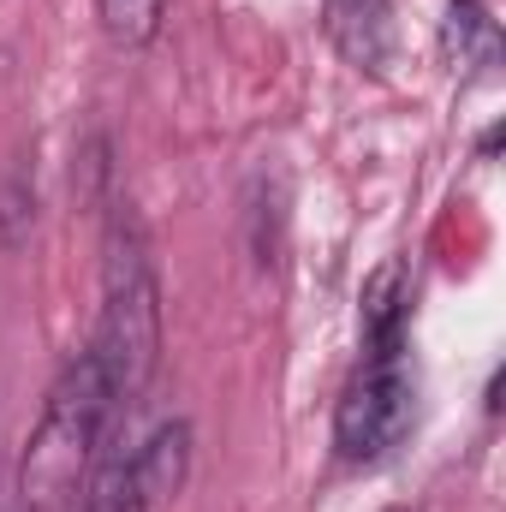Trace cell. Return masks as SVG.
Segmentation results:
<instances>
[{
	"label": "cell",
	"mask_w": 506,
	"mask_h": 512,
	"mask_svg": "<svg viewBox=\"0 0 506 512\" xmlns=\"http://www.w3.org/2000/svg\"><path fill=\"white\" fill-rule=\"evenodd\" d=\"M411 364H405V328L399 334H364V364L346 382V399L334 411V447L346 465L387 459L411 429Z\"/></svg>",
	"instance_id": "3"
},
{
	"label": "cell",
	"mask_w": 506,
	"mask_h": 512,
	"mask_svg": "<svg viewBox=\"0 0 506 512\" xmlns=\"http://www.w3.org/2000/svg\"><path fill=\"white\" fill-rule=\"evenodd\" d=\"M96 12H102V30L114 48H149L161 36L167 0H96Z\"/></svg>",
	"instance_id": "8"
},
{
	"label": "cell",
	"mask_w": 506,
	"mask_h": 512,
	"mask_svg": "<svg viewBox=\"0 0 506 512\" xmlns=\"http://www.w3.org/2000/svg\"><path fill=\"white\" fill-rule=\"evenodd\" d=\"M441 48L453 66H489L501 36H495V18L483 12V0H447V24H441Z\"/></svg>",
	"instance_id": "7"
},
{
	"label": "cell",
	"mask_w": 506,
	"mask_h": 512,
	"mask_svg": "<svg viewBox=\"0 0 506 512\" xmlns=\"http://www.w3.org/2000/svg\"><path fill=\"white\" fill-rule=\"evenodd\" d=\"M381 512H411V507H381Z\"/></svg>",
	"instance_id": "10"
},
{
	"label": "cell",
	"mask_w": 506,
	"mask_h": 512,
	"mask_svg": "<svg viewBox=\"0 0 506 512\" xmlns=\"http://www.w3.org/2000/svg\"><path fill=\"white\" fill-rule=\"evenodd\" d=\"M72 512H143V501H137V441L120 435V417L108 423Z\"/></svg>",
	"instance_id": "4"
},
{
	"label": "cell",
	"mask_w": 506,
	"mask_h": 512,
	"mask_svg": "<svg viewBox=\"0 0 506 512\" xmlns=\"http://www.w3.org/2000/svg\"><path fill=\"white\" fill-rule=\"evenodd\" d=\"M126 417L108 370L96 364V352L84 346L42 399V417L30 429V447L18 459V512H72L78 507V489H84V471L108 435V423Z\"/></svg>",
	"instance_id": "2"
},
{
	"label": "cell",
	"mask_w": 506,
	"mask_h": 512,
	"mask_svg": "<svg viewBox=\"0 0 506 512\" xmlns=\"http://www.w3.org/2000/svg\"><path fill=\"white\" fill-rule=\"evenodd\" d=\"M185 471H191V423L167 417L137 441V501H143V512L173 501L185 489Z\"/></svg>",
	"instance_id": "5"
},
{
	"label": "cell",
	"mask_w": 506,
	"mask_h": 512,
	"mask_svg": "<svg viewBox=\"0 0 506 512\" xmlns=\"http://www.w3.org/2000/svg\"><path fill=\"white\" fill-rule=\"evenodd\" d=\"M96 364L108 370V387L120 411H137L161 370V274L143 221L131 203H114L108 239H102V316L90 334Z\"/></svg>",
	"instance_id": "1"
},
{
	"label": "cell",
	"mask_w": 506,
	"mask_h": 512,
	"mask_svg": "<svg viewBox=\"0 0 506 512\" xmlns=\"http://www.w3.org/2000/svg\"><path fill=\"white\" fill-rule=\"evenodd\" d=\"M0 512H18V507H12V501H0Z\"/></svg>",
	"instance_id": "9"
},
{
	"label": "cell",
	"mask_w": 506,
	"mask_h": 512,
	"mask_svg": "<svg viewBox=\"0 0 506 512\" xmlns=\"http://www.w3.org/2000/svg\"><path fill=\"white\" fill-rule=\"evenodd\" d=\"M328 12V36L334 48L364 66V72H381L387 48H393V0H322Z\"/></svg>",
	"instance_id": "6"
}]
</instances>
